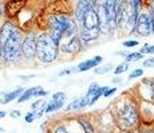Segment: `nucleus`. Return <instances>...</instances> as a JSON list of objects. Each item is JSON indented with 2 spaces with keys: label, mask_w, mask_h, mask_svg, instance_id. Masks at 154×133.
<instances>
[{
  "label": "nucleus",
  "mask_w": 154,
  "mask_h": 133,
  "mask_svg": "<svg viewBox=\"0 0 154 133\" xmlns=\"http://www.w3.org/2000/svg\"><path fill=\"white\" fill-rule=\"evenodd\" d=\"M117 123L119 125L121 129H134L138 126L140 123V112H138V106L135 103H133L131 100H125L119 105L117 106Z\"/></svg>",
  "instance_id": "obj_1"
},
{
  "label": "nucleus",
  "mask_w": 154,
  "mask_h": 133,
  "mask_svg": "<svg viewBox=\"0 0 154 133\" xmlns=\"http://www.w3.org/2000/svg\"><path fill=\"white\" fill-rule=\"evenodd\" d=\"M59 55V45L52 41L47 32H42L36 37V57L42 64L54 63Z\"/></svg>",
  "instance_id": "obj_2"
},
{
  "label": "nucleus",
  "mask_w": 154,
  "mask_h": 133,
  "mask_svg": "<svg viewBox=\"0 0 154 133\" xmlns=\"http://www.w3.org/2000/svg\"><path fill=\"white\" fill-rule=\"evenodd\" d=\"M22 40H23V35L20 32V29L15 28V31L11 33V36L3 44L2 63L3 61L15 63L16 60H19L20 56H22Z\"/></svg>",
  "instance_id": "obj_3"
},
{
  "label": "nucleus",
  "mask_w": 154,
  "mask_h": 133,
  "mask_svg": "<svg viewBox=\"0 0 154 133\" xmlns=\"http://www.w3.org/2000/svg\"><path fill=\"white\" fill-rule=\"evenodd\" d=\"M133 31H135L141 36L153 35L154 33V17L149 13H140Z\"/></svg>",
  "instance_id": "obj_4"
},
{
  "label": "nucleus",
  "mask_w": 154,
  "mask_h": 133,
  "mask_svg": "<svg viewBox=\"0 0 154 133\" xmlns=\"http://www.w3.org/2000/svg\"><path fill=\"white\" fill-rule=\"evenodd\" d=\"M117 0H103L102 7L105 11L106 24L110 32H114L117 28Z\"/></svg>",
  "instance_id": "obj_5"
},
{
  "label": "nucleus",
  "mask_w": 154,
  "mask_h": 133,
  "mask_svg": "<svg viewBox=\"0 0 154 133\" xmlns=\"http://www.w3.org/2000/svg\"><path fill=\"white\" fill-rule=\"evenodd\" d=\"M36 32L31 31L22 40V56L27 60H32L36 56Z\"/></svg>",
  "instance_id": "obj_6"
},
{
  "label": "nucleus",
  "mask_w": 154,
  "mask_h": 133,
  "mask_svg": "<svg viewBox=\"0 0 154 133\" xmlns=\"http://www.w3.org/2000/svg\"><path fill=\"white\" fill-rule=\"evenodd\" d=\"M130 22V5L127 0H121L117 4V27L123 29Z\"/></svg>",
  "instance_id": "obj_7"
},
{
  "label": "nucleus",
  "mask_w": 154,
  "mask_h": 133,
  "mask_svg": "<svg viewBox=\"0 0 154 133\" xmlns=\"http://www.w3.org/2000/svg\"><path fill=\"white\" fill-rule=\"evenodd\" d=\"M81 28L82 29H95V28H100L99 24V16L98 12H97L95 7H91L90 10L86 12V15L83 16L81 22Z\"/></svg>",
  "instance_id": "obj_8"
},
{
  "label": "nucleus",
  "mask_w": 154,
  "mask_h": 133,
  "mask_svg": "<svg viewBox=\"0 0 154 133\" xmlns=\"http://www.w3.org/2000/svg\"><path fill=\"white\" fill-rule=\"evenodd\" d=\"M60 47V51L64 53H70V55H76L78 52H81L82 49V41L79 39V36L74 35V36L69 37V40L66 43L59 44Z\"/></svg>",
  "instance_id": "obj_9"
},
{
  "label": "nucleus",
  "mask_w": 154,
  "mask_h": 133,
  "mask_svg": "<svg viewBox=\"0 0 154 133\" xmlns=\"http://www.w3.org/2000/svg\"><path fill=\"white\" fill-rule=\"evenodd\" d=\"M107 88L109 87H99L97 82H93V84L88 87L87 93L85 94L86 100H87V106H91L95 104L99 97L103 96V93H105V91L107 89Z\"/></svg>",
  "instance_id": "obj_10"
},
{
  "label": "nucleus",
  "mask_w": 154,
  "mask_h": 133,
  "mask_svg": "<svg viewBox=\"0 0 154 133\" xmlns=\"http://www.w3.org/2000/svg\"><path fill=\"white\" fill-rule=\"evenodd\" d=\"M140 117H143V124H150L154 121V101H147V100H142L141 105H140Z\"/></svg>",
  "instance_id": "obj_11"
},
{
  "label": "nucleus",
  "mask_w": 154,
  "mask_h": 133,
  "mask_svg": "<svg viewBox=\"0 0 154 133\" xmlns=\"http://www.w3.org/2000/svg\"><path fill=\"white\" fill-rule=\"evenodd\" d=\"M48 92L47 91H44L42 87H34V88H29V89H26L23 91V93L20 94L19 97H17V103L19 104H22V103L27 101L29 100L31 97H39V96H47Z\"/></svg>",
  "instance_id": "obj_12"
},
{
  "label": "nucleus",
  "mask_w": 154,
  "mask_h": 133,
  "mask_svg": "<svg viewBox=\"0 0 154 133\" xmlns=\"http://www.w3.org/2000/svg\"><path fill=\"white\" fill-rule=\"evenodd\" d=\"M140 93L142 96V100L154 101V81L153 80H143L141 82Z\"/></svg>",
  "instance_id": "obj_13"
},
{
  "label": "nucleus",
  "mask_w": 154,
  "mask_h": 133,
  "mask_svg": "<svg viewBox=\"0 0 154 133\" xmlns=\"http://www.w3.org/2000/svg\"><path fill=\"white\" fill-rule=\"evenodd\" d=\"M102 31L100 28L95 29H82L79 28V39L82 43H91V41H95L100 36Z\"/></svg>",
  "instance_id": "obj_14"
},
{
  "label": "nucleus",
  "mask_w": 154,
  "mask_h": 133,
  "mask_svg": "<svg viewBox=\"0 0 154 133\" xmlns=\"http://www.w3.org/2000/svg\"><path fill=\"white\" fill-rule=\"evenodd\" d=\"M102 56H95L93 59H88V60H85L82 63H79L76 65V72H86V71H90L93 68L98 67L100 63H102Z\"/></svg>",
  "instance_id": "obj_15"
},
{
  "label": "nucleus",
  "mask_w": 154,
  "mask_h": 133,
  "mask_svg": "<svg viewBox=\"0 0 154 133\" xmlns=\"http://www.w3.org/2000/svg\"><path fill=\"white\" fill-rule=\"evenodd\" d=\"M93 5L94 4H91L88 0H79L78 1V4H76V7H75V20L79 23V24H81V22H82V19H83V16L86 15V12H87Z\"/></svg>",
  "instance_id": "obj_16"
},
{
  "label": "nucleus",
  "mask_w": 154,
  "mask_h": 133,
  "mask_svg": "<svg viewBox=\"0 0 154 133\" xmlns=\"http://www.w3.org/2000/svg\"><path fill=\"white\" fill-rule=\"evenodd\" d=\"M15 28H16V27L11 22H5L4 24L2 25V28H0V43H2V45L5 43V40L11 36V33L15 31Z\"/></svg>",
  "instance_id": "obj_17"
},
{
  "label": "nucleus",
  "mask_w": 154,
  "mask_h": 133,
  "mask_svg": "<svg viewBox=\"0 0 154 133\" xmlns=\"http://www.w3.org/2000/svg\"><path fill=\"white\" fill-rule=\"evenodd\" d=\"M23 88H17V89L12 91V92H7V93H3L2 99H0V104H8V103L14 101V100H16L17 97L20 96V94L23 93Z\"/></svg>",
  "instance_id": "obj_18"
},
{
  "label": "nucleus",
  "mask_w": 154,
  "mask_h": 133,
  "mask_svg": "<svg viewBox=\"0 0 154 133\" xmlns=\"http://www.w3.org/2000/svg\"><path fill=\"white\" fill-rule=\"evenodd\" d=\"M87 106V100H86V97H81V99H76L74 100V101H71L69 105L66 106V111L70 112V111H75V109H83Z\"/></svg>",
  "instance_id": "obj_19"
},
{
  "label": "nucleus",
  "mask_w": 154,
  "mask_h": 133,
  "mask_svg": "<svg viewBox=\"0 0 154 133\" xmlns=\"http://www.w3.org/2000/svg\"><path fill=\"white\" fill-rule=\"evenodd\" d=\"M64 105V101H55V100H51V101H48L44 106L43 111L46 112V113H51V112H55L58 111V109L63 108Z\"/></svg>",
  "instance_id": "obj_20"
},
{
  "label": "nucleus",
  "mask_w": 154,
  "mask_h": 133,
  "mask_svg": "<svg viewBox=\"0 0 154 133\" xmlns=\"http://www.w3.org/2000/svg\"><path fill=\"white\" fill-rule=\"evenodd\" d=\"M79 124H81V126L83 128L85 133H95V131H94L93 124H91L88 120H86V119H81V120H79Z\"/></svg>",
  "instance_id": "obj_21"
},
{
  "label": "nucleus",
  "mask_w": 154,
  "mask_h": 133,
  "mask_svg": "<svg viewBox=\"0 0 154 133\" xmlns=\"http://www.w3.org/2000/svg\"><path fill=\"white\" fill-rule=\"evenodd\" d=\"M141 59H143V53L141 52H133L126 55V63H131V61H140Z\"/></svg>",
  "instance_id": "obj_22"
},
{
  "label": "nucleus",
  "mask_w": 154,
  "mask_h": 133,
  "mask_svg": "<svg viewBox=\"0 0 154 133\" xmlns=\"http://www.w3.org/2000/svg\"><path fill=\"white\" fill-rule=\"evenodd\" d=\"M111 64H107V65H105V67H99V68H97V69H94V73L95 75H102V73H107V72H110L111 71Z\"/></svg>",
  "instance_id": "obj_23"
},
{
  "label": "nucleus",
  "mask_w": 154,
  "mask_h": 133,
  "mask_svg": "<svg viewBox=\"0 0 154 133\" xmlns=\"http://www.w3.org/2000/svg\"><path fill=\"white\" fill-rule=\"evenodd\" d=\"M142 75H143V69H141V68H137V69H134L129 75V80H134V79H137V77H141Z\"/></svg>",
  "instance_id": "obj_24"
},
{
  "label": "nucleus",
  "mask_w": 154,
  "mask_h": 133,
  "mask_svg": "<svg viewBox=\"0 0 154 133\" xmlns=\"http://www.w3.org/2000/svg\"><path fill=\"white\" fill-rule=\"evenodd\" d=\"M127 67H129V64H127V63H122V64H119V65H118V67L114 69V75H121V73L126 72Z\"/></svg>",
  "instance_id": "obj_25"
},
{
  "label": "nucleus",
  "mask_w": 154,
  "mask_h": 133,
  "mask_svg": "<svg viewBox=\"0 0 154 133\" xmlns=\"http://www.w3.org/2000/svg\"><path fill=\"white\" fill-rule=\"evenodd\" d=\"M52 100H55V101H66V93L56 92V93L52 94Z\"/></svg>",
  "instance_id": "obj_26"
},
{
  "label": "nucleus",
  "mask_w": 154,
  "mask_h": 133,
  "mask_svg": "<svg viewBox=\"0 0 154 133\" xmlns=\"http://www.w3.org/2000/svg\"><path fill=\"white\" fill-rule=\"evenodd\" d=\"M24 120H26V123H34V120H36V117H35V111H32V112H28L27 114L24 116Z\"/></svg>",
  "instance_id": "obj_27"
},
{
  "label": "nucleus",
  "mask_w": 154,
  "mask_h": 133,
  "mask_svg": "<svg viewBox=\"0 0 154 133\" xmlns=\"http://www.w3.org/2000/svg\"><path fill=\"white\" fill-rule=\"evenodd\" d=\"M141 53H154V45H147L145 44L143 48H141Z\"/></svg>",
  "instance_id": "obj_28"
},
{
  "label": "nucleus",
  "mask_w": 154,
  "mask_h": 133,
  "mask_svg": "<svg viewBox=\"0 0 154 133\" xmlns=\"http://www.w3.org/2000/svg\"><path fill=\"white\" fill-rule=\"evenodd\" d=\"M135 45H138V40H127V41H123V47H126V48L135 47Z\"/></svg>",
  "instance_id": "obj_29"
},
{
  "label": "nucleus",
  "mask_w": 154,
  "mask_h": 133,
  "mask_svg": "<svg viewBox=\"0 0 154 133\" xmlns=\"http://www.w3.org/2000/svg\"><path fill=\"white\" fill-rule=\"evenodd\" d=\"M115 91H117V88H110V87H109L107 88V89H106L105 91V93H103V96H105V97H110L111 96V94H114L115 93Z\"/></svg>",
  "instance_id": "obj_30"
},
{
  "label": "nucleus",
  "mask_w": 154,
  "mask_h": 133,
  "mask_svg": "<svg viewBox=\"0 0 154 133\" xmlns=\"http://www.w3.org/2000/svg\"><path fill=\"white\" fill-rule=\"evenodd\" d=\"M140 133H154V126H150V125H146L140 131Z\"/></svg>",
  "instance_id": "obj_31"
},
{
  "label": "nucleus",
  "mask_w": 154,
  "mask_h": 133,
  "mask_svg": "<svg viewBox=\"0 0 154 133\" xmlns=\"http://www.w3.org/2000/svg\"><path fill=\"white\" fill-rule=\"evenodd\" d=\"M143 67H146V68L154 67V57L153 59H146V60L143 61Z\"/></svg>",
  "instance_id": "obj_32"
},
{
  "label": "nucleus",
  "mask_w": 154,
  "mask_h": 133,
  "mask_svg": "<svg viewBox=\"0 0 154 133\" xmlns=\"http://www.w3.org/2000/svg\"><path fill=\"white\" fill-rule=\"evenodd\" d=\"M54 133H70L69 131H67L66 128H64L63 125H60V126H58V128L55 129V132Z\"/></svg>",
  "instance_id": "obj_33"
},
{
  "label": "nucleus",
  "mask_w": 154,
  "mask_h": 133,
  "mask_svg": "<svg viewBox=\"0 0 154 133\" xmlns=\"http://www.w3.org/2000/svg\"><path fill=\"white\" fill-rule=\"evenodd\" d=\"M10 116L12 117V119H19V117H20V112L19 111H12L10 113Z\"/></svg>",
  "instance_id": "obj_34"
},
{
  "label": "nucleus",
  "mask_w": 154,
  "mask_h": 133,
  "mask_svg": "<svg viewBox=\"0 0 154 133\" xmlns=\"http://www.w3.org/2000/svg\"><path fill=\"white\" fill-rule=\"evenodd\" d=\"M71 73V69H66V71H62L60 73H59V76H64V75H70Z\"/></svg>",
  "instance_id": "obj_35"
},
{
  "label": "nucleus",
  "mask_w": 154,
  "mask_h": 133,
  "mask_svg": "<svg viewBox=\"0 0 154 133\" xmlns=\"http://www.w3.org/2000/svg\"><path fill=\"white\" fill-rule=\"evenodd\" d=\"M5 116H7V112L0 111V119H3V117H5Z\"/></svg>",
  "instance_id": "obj_36"
},
{
  "label": "nucleus",
  "mask_w": 154,
  "mask_h": 133,
  "mask_svg": "<svg viewBox=\"0 0 154 133\" xmlns=\"http://www.w3.org/2000/svg\"><path fill=\"white\" fill-rule=\"evenodd\" d=\"M122 133H140L138 131H131V129H129V131H125V132H122Z\"/></svg>",
  "instance_id": "obj_37"
},
{
  "label": "nucleus",
  "mask_w": 154,
  "mask_h": 133,
  "mask_svg": "<svg viewBox=\"0 0 154 133\" xmlns=\"http://www.w3.org/2000/svg\"><path fill=\"white\" fill-rule=\"evenodd\" d=\"M88 1H90L91 4H95V3H97V0H88Z\"/></svg>",
  "instance_id": "obj_38"
},
{
  "label": "nucleus",
  "mask_w": 154,
  "mask_h": 133,
  "mask_svg": "<svg viewBox=\"0 0 154 133\" xmlns=\"http://www.w3.org/2000/svg\"><path fill=\"white\" fill-rule=\"evenodd\" d=\"M152 1V5H153V10H154V0H150Z\"/></svg>",
  "instance_id": "obj_39"
},
{
  "label": "nucleus",
  "mask_w": 154,
  "mask_h": 133,
  "mask_svg": "<svg viewBox=\"0 0 154 133\" xmlns=\"http://www.w3.org/2000/svg\"><path fill=\"white\" fill-rule=\"evenodd\" d=\"M0 132H4V129H3V128H0Z\"/></svg>",
  "instance_id": "obj_40"
}]
</instances>
